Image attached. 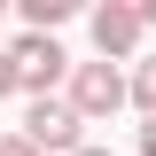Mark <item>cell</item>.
<instances>
[{"label": "cell", "instance_id": "1", "mask_svg": "<svg viewBox=\"0 0 156 156\" xmlns=\"http://www.w3.org/2000/svg\"><path fill=\"white\" fill-rule=\"evenodd\" d=\"M70 109H78V125L125 109V78H117V62H78V70H70Z\"/></svg>", "mask_w": 156, "mask_h": 156}, {"label": "cell", "instance_id": "2", "mask_svg": "<svg viewBox=\"0 0 156 156\" xmlns=\"http://www.w3.org/2000/svg\"><path fill=\"white\" fill-rule=\"evenodd\" d=\"M23 140H31L39 156H78V148H86V140H78V109H70V101H31Z\"/></svg>", "mask_w": 156, "mask_h": 156}, {"label": "cell", "instance_id": "3", "mask_svg": "<svg viewBox=\"0 0 156 156\" xmlns=\"http://www.w3.org/2000/svg\"><path fill=\"white\" fill-rule=\"evenodd\" d=\"M8 62H16V86H31V94L47 101V86L62 78V62H70V55H62V47H55L47 31H23L16 47H8Z\"/></svg>", "mask_w": 156, "mask_h": 156}, {"label": "cell", "instance_id": "4", "mask_svg": "<svg viewBox=\"0 0 156 156\" xmlns=\"http://www.w3.org/2000/svg\"><path fill=\"white\" fill-rule=\"evenodd\" d=\"M94 47H101V62L133 55V47H140V8H125V0H109V8H94Z\"/></svg>", "mask_w": 156, "mask_h": 156}, {"label": "cell", "instance_id": "5", "mask_svg": "<svg viewBox=\"0 0 156 156\" xmlns=\"http://www.w3.org/2000/svg\"><path fill=\"white\" fill-rule=\"evenodd\" d=\"M62 16H70V0H23V23L31 31H55Z\"/></svg>", "mask_w": 156, "mask_h": 156}, {"label": "cell", "instance_id": "6", "mask_svg": "<svg viewBox=\"0 0 156 156\" xmlns=\"http://www.w3.org/2000/svg\"><path fill=\"white\" fill-rule=\"evenodd\" d=\"M125 94H133V101H140V109H148V117H156V62H140V70H133V86H125Z\"/></svg>", "mask_w": 156, "mask_h": 156}, {"label": "cell", "instance_id": "7", "mask_svg": "<svg viewBox=\"0 0 156 156\" xmlns=\"http://www.w3.org/2000/svg\"><path fill=\"white\" fill-rule=\"evenodd\" d=\"M0 156H39V148H31V140L16 133V140H0Z\"/></svg>", "mask_w": 156, "mask_h": 156}, {"label": "cell", "instance_id": "8", "mask_svg": "<svg viewBox=\"0 0 156 156\" xmlns=\"http://www.w3.org/2000/svg\"><path fill=\"white\" fill-rule=\"evenodd\" d=\"M0 94H16V62H8V55H0Z\"/></svg>", "mask_w": 156, "mask_h": 156}, {"label": "cell", "instance_id": "9", "mask_svg": "<svg viewBox=\"0 0 156 156\" xmlns=\"http://www.w3.org/2000/svg\"><path fill=\"white\" fill-rule=\"evenodd\" d=\"M140 156H156V117H148V125H140Z\"/></svg>", "mask_w": 156, "mask_h": 156}, {"label": "cell", "instance_id": "10", "mask_svg": "<svg viewBox=\"0 0 156 156\" xmlns=\"http://www.w3.org/2000/svg\"><path fill=\"white\" fill-rule=\"evenodd\" d=\"M140 31H156V0H148V8H140Z\"/></svg>", "mask_w": 156, "mask_h": 156}, {"label": "cell", "instance_id": "11", "mask_svg": "<svg viewBox=\"0 0 156 156\" xmlns=\"http://www.w3.org/2000/svg\"><path fill=\"white\" fill-rule=\"evenodd\" d=\"M78 156H109V148H78Z\"/></svg>", "mask_w": 156, "mask_h": 156}]
</instances>
